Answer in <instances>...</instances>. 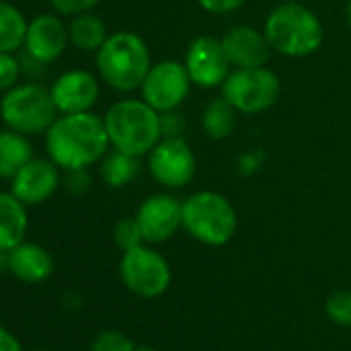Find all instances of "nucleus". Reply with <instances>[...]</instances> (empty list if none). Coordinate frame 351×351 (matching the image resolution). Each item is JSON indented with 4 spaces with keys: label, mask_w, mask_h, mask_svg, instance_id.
Wrapping results in <instances>:
<instances>
[{
    "label": "nucleus",
    "mask_w": 351,
    "mask_h": 351,
    "mask_svg": "<svg viewBox=\"0 0 351 351\" xmlns=\"http://www.w3.org/2000/svg\"><path fill=\"white\" fill-rule=\"evenodd\" d=\"M149 171L165 189L186 186L197 171V157L182 136H165L149 151Z\"/></svg>",
    "instance_id": "9"
},
{
    "label": "nucleus",
    "mask_w": 351,
    "mask_h": 351,
    "mask_svg": "<svg viewBox=\"0 0 351 351\" xmlns=\"http://www.w3.org/2000/svg\"><path fill=\"white\" fill-rule=\"evenodd\" d=\"M223 52L232 66L236 69H258L269 62L271 46L265 34H258L252 27L236 25L226 32L221 38Z\"/></svg>",
    "instance_id": "16"
},
{
    "label": "nucleus",
    "mask_w": 351,
    "mask_h": 351,
    "mask_svg": "<svg viewBox=\"0 0 351 351\" xmlns=\"http://www.w3.org/2000/svg\"><path fill=\"white\" fill-rule=\"evenodd\" d=\"M91 351H134V343L120 330H104L93 339Z\"/></svg>",
    "instance_id": "26"
},
{
    "label": "nucleus",
    "mask_w": 351,
    "mask_h": 351,
    "mask_svg": "<svg viewBox=\"0 0 351 351\" xmlns=\"http://www.w3.org/2000/svg\"><path fill=\"white\" fill-rule=\"evenodd\" d=\"M104 124L110 136V145L136 157L149 153L163 134L159 112L145 99H122L114 104L106 112Z\"/></svg>",
    "instance_id": "2"
},
{
    "label": "nucleus",
    "mask_w": 351,
    "mask_h": 351,
    "mask_svg": "<svg viewBox=\"0 0 351 351\" xmlns=\"http://www.w3.org/2000/svg\"><path fill=\"white\" fill-rule=\"evenodd\" d=\"M110 145L104 118L91 112L62 114L46 130V149L50 159L71 171L85 169L99 161Z\"/></svg>",
    "instance_id": "1"
},
{
    "label": "nucleus",
    "mask_w": 351,
    "mask_h": 351,
    "mask_svg": "<svg viewBox=\"0 0 351 351\" xmlns=\"http://www.w3.org/2000/svg\"><path fill=\"white\" fill-rule=\"evenodd\" d=\"M69 29L56 15H38L27 25L25 36V52L32 60L40 64L54 62L62 56L66 44H69Z\"/></svg>",
    "instance_id": "14"
},
{
    "label": "nucleus",
    "mask_w": 351,
    "mask_h": 351,
    "mask_svg": "<svg viewBox=\"0 0 351 351\" xmlns=\"http://www.w3.org/2000/svg\"><path fill=\"white\" fill-rule=\"evenodd\" d=\"M50 93L60 114H79L89 112L95 106L99 97V85L97 79L87 71H69L54 81Z\"/></svg>",
    "instance_id": "15"
},
{
    "label": "nucleus",
    "mask_w": 351,
    "mask_h": 351,
    "mask_svg": "<svg viewBox=\"0 0 351 351\" xmlns=\"http://www.w3.org/2000/svg\"><path fill=\"white\" fill-rule=\"evenodd\" d=\"M27 25L29 23L17 7L0 0V52H17L25 46Z\"/></svg>",
    "instance_id": "21"
},
{
    "label": "nucleus",
    "mask_w": 351,
    "mask_h": 351,
    "mask_svg": "<svg viewBox=\"0 0 351 351\" xmlns=\"http://www.w3.org/2000/svg\"><path fill=\"white\" fill-rule=\"evenodd\" d=\"M281 93L279 77L265 69H236L221 85V95L242 114H261L275 106Z\"/></svg>",
    "instance_id": "7"
},
{
    "label": "nucleus",
    "mask_w": 351,
    "mask_h": 351,
    "mask_svg": "<svg viewBox=\"0 0 351 351\" xmlns=\"http://www.w3.org/2000/svg\"><path fill=\"white\" fill-rule=\"evenodd\" d=\"M134 351H155V349H151V347H134Z\"/></svg>",
    "instance_id": "33"
},
{
    "label": "nucleus",
    "mask_w": 351,
    "mask_h": 351,
    "mask_svg": "<svg viewBox=\"0 0 351 351\" xmlns=\"http://www.w3.org/2000/svg\"><path fill=\"white\" fill-rule=\"evenodd\" d=\"M5 265L15 279L29 285L44 283L54 273L52 254L44 246L34 242H21L11 252H7Z\"/></svg>",
    "instance_id": "17"
},
{
    "label": "nucleus",
    "mask_w": 351,
    "mask_h": 351,
    "mask_svg": "<svg viewBox=\"0 0 351 351\" xmlns=\"http://www.w3.org/2000/svg\"><path fill=\"white\" fill-rule=\"evenodd\" d=\"M184 230L207 246H226L238 230L234 205L219 193L201 191L182 203Z\"/></svg>",
    "instance_id": "5"
},
{
    "label": "nucleus",
    "mask_w": 351,
    "mask_h": 351,
    "mask_svg": "<svg viewBox=\"0 0 351 351\" xmlns=\"http://www.w3.org/2000/svg\"><path fill=\"white\" fill-rule=\"evenodd\" d=\"M60 15H83L95 9L101 0H50Z\"/></svg>",
    "instance_id": "28"
},
{
    "label": "nucleus",
    "mask_w": 351,
    "mask_h": 351,
    "mask_svg": "<svg viewBox=\"0 0 351 351\" xmlns=\"http://www.w3.org/2000/svg\"><path fill=\"white\" fill-rule=\"evenodd\" d=\"M91 186V178L85 169H71L69 176H66V189L73 193V195H83L87 193Z\"/></svg>",
    "instance_id": "30"
},
{
    "label": "nucleus",
    "mask_w": 351,
    "mask_h": 351,
    "mask_svg": "<svg viewBox=\"0 0 351 351\" xmlns=\"http://www.w3.org/2000/svg\"><path fill=\"white\" fill-rule=\"evenodd\" d=\"M197 3L209 11V13H215V15H228V13H234L238 11L246 0H197Z\"/></svg>",
    "instance_id": "29"
},
{
    "label": "nucleus",
    "mask_w": 351,
    "mask_h": 351,
    "mask_svg": "<svg viewBox=\"0 0 351 351\" xmlns=\"http://www.w3.org/2000/svg\"><path fill=\"white\" fill-rule=\"evenodd\" d=\"M114 242H116V246L122 252H126L130 248H136V246H141L145 242L143 232H141V228H138V223H136L134 217L120 219L114 226Z\"/></svg>",
    "instance_id": "25"
},
{
    "label": "nucleus",
    "mask_w": 351,
    "mask_h": 351,
    "mask_svg": "<svg viewBox=\"0 0 351 351\" xmlns=\"http://www.w3.org/2000/svg\"><path fill=\"white\" fill-rule=\"evenodd\" d=\"M345 19H347V23L351 27V0H349V5L345 7Z\"/></svg>",
    "instance_id": "32"
},
{
    "label": "nucleus",
    "mask_w": 351,
    "mask_h": 351,
    "mask_svg": "<svg viewBox=\"0 0 351 351\" xmlns=\"http://www.w3.org/2000/svg\"><path fill=\"white\" fill-rule=\"evenodd\" d=\"M19 73V60L11 52H0V91H9L11 87H15Z\"/></svg>",
    "instance_id": "27"
},
{
    "label": "nucleus",
    "mask_w": 351,
    "mask_h": 351,
    "mask_svg": "<svg viewBox=\"0 0 351 351\" xmlns=\"http://www.w3.org/2000/svg\"><path fill=\"white\" fill-rule=\"evenodd\" d=\"M36 351H48V349H36Z\"/></svg>",
    "instance_id": "34"
},
{
    "label": "nucleus",
    "mask_w": 351,
    "mask_h": 351,
    "mask_svg": "<svg viewBox=\"0 0 351 351\" xmlns=\"http://www.w3.org/2000/svg\"><path fill=\"white\" fill-rule=\"evenodd\" d=\"M69 40L75 48L83 52H97L108 40V29L104 21L91 13L77 15L69 27Z\"/></svg>",
    "instance_id": "20"
},
{
    "label": "nucleus",
    "mask_w": 351,
    "mask_h": 351,
    "mask_svg": "<svg viewBox=\"0 0 351 351\" xmlns=\"http://www.w3.org/2000/svg\"><path fill=\"white\" fill-rule=\"evenodd\" d=\"M60 186V171L52 159H29L13 178L11 193L27 207L42 205Z\"/></svg>",
    "instance_id": "13"
},
{
    "label": "nucleus",
    "mask_w": 351,
    "mask_h": 351,
    "mask_svg": "<svg viewBox=\"0 0 351 351\" xmlns=\"http://www.w3.org/2000/svg\"><path fill=\"white\" fill-rule=\"evenodd\" d=\"M265 38L273 50L289 58L314 54L322 44V25L318 17L295 3L277 7L265 21Z\"/></svg>",
    "instance_id": "4"
},
{
    "label": "nucleus",
    "mask_w": 351,
    "mask_h": 351,
    "mask_svg": "<svg viewBox=\"0 0 351 351\" xmlns=\"http://www.w3.org/2000/svg\"><path fill=\"white\" fill-rule=\"evenodd\" d=\"M236 108L221 95L209 101V106L203 112V128L205 132L215 138H228L232 134V130L236 128Z\"/></svg>",
    "instance_id": "22"
},
{
    "label": "nucleus",
    "mask_w": 351,
    "mask_h": 351,
    "mask_svg": "<svg viewBox=\"0 0 351 351\" xmlns=\"http://www.w3.org/2000/svg\"><path fill=\"white\" fill-rule=\"evenodd\" d=\"M324 314L339 326H351V289L332 291L324 302Z\"/></svg>",
    "instance_id": "24"
},
{
    "label": "nucleus",
    "mask_w": 351,
    "mask_h": 351,
    "mask_svg": "<svg viewBox=\"0 0 351 351\" xmlns=\"http://www.w3.org/2000/svg\"><path fill=\"white\" fill-rule=\"evenodd\" d=\"M138 171V161L136 155L124 153V151H114L110 155L104 157L101 163V180L110 186V189H120L124 184H128Z\"/></svg>",
    "instance_id": "23"
},
{
    "label": "nucleus",
    "mask_w": 351,
    "mask_h": 351,
    "mask_svg": "<svg viewBox=\"0 0 351 351\" xmlns=\"http://www.w3.org/2000/svg\"><path fill=\"white\" fill-rule=\"evenodd\" d=\"M184 66L195 85L211 89L223 85L232 64L223 52L221 40H215L211 36H201L189 46Z\"/></svg>",
    "instance_id": "11"
},
{
    "label": "nucleus",
    "mask_w": 351,
    "mask_h": 351,
    "mask_svg": "<svg viewBox=\"0 0 351 351\" xmlns=\"http://www.w3.org/2000/svg\"><path fill=\"white\" fill-rule=\"evenodd\" d=\"M27 205H23L13 193H0V254L11 252L25 242L29 228Z\"/></svg>",
    "instance_id": "18"
},
{
    "label": "nucleus",
    "mask_w": 351,
    "mask_h": 351,
    "mask_svg": "<svg viewBox=\"0 0 351 351\" xmlns=\"http://www.w3.org/2000/svg\"><path fill=\"white\" fill-rule=\"evenodd\" d=\"M145 242L161 244L182 226V203L169 195H153L143 201L134 215Z\"/></svg>",
    "instance_id": "12"
},
{
    "label": "nucleus",
    "mask_w": 351,
    "mask_h": 351,
    "mask_svg": "<svg viewBox=\"0 0 351 351\" xmlns=\"http://www.w3.org/2000/svg\"><path fill=\"white\" fill-rule=\"evenodd\" d=\"M34 159V147L25 134L17 130L0 132V178H13V176Z\"/></svg>",
    "instance_id": "19"
},
{
    "label": "nucleus",
    "mask_w": 351,
    "mask_h": 351,
    "mask_svg": "<svg viewBox=\"0 0 351 351\" xmlns=\"http://www.w3.org/2000/svg\"><path fill=\"white\" fill-rule=\"evenodd\" d=\"M101 79L116 91H134L143 85L151 54L141 36L132 32H118L108 36L95 58Z\"/></svg>",
    "instance_id": "3"
},
{
    "label": "nucleus",
    "mask_w": 351,
    "mask_h": 351,
    "mask_svg": "<svg viewBox=\"0 0 351 351\" xmlns=\"http://www.w3.org/2000/svg\"><path fill=\"white\" fill-rule=\"evenodd\" d=\"M191 83L193 81L182 62L161 60L149 69L141 85L143 99L157 112H171L186 99Z\"/></svg>",
    "instance_id": "10"
},
{
    "label": "nucleus",
    "mask_w": 351,
    "mask_h": 351,
    "mask_svg": "<svg viewBox=\"0 0 351 351\" xmlns=\"http://www.w3.org/2000/svg\"><path fill=\"white\" fill-rule=\"evenodd\" d=\"M0 351H23L21 341L3 324H0Z\"/></svg>",
    "instance_id": "31"
},
{
    "label": "nucleus",
    "mask_w": 351,
    "mask_h": 351,
    "mask_svg": "<svg viewBox=\"0 0 351 351\" xmlns=\"http://www.w3.org/2000/svg\"><path fill=\"white\" fill-rule=\"evenodd\" d=\"M56 114L58 108L50 89L36 83L11 87L0 99V118L7 126H11V130L21 134L46 132L54 124Z\"/></svg>",
    "instance_id": "6"
},
{
    "label": "nucleus",
    "mask_w": 351,
    "mask_h": 351,
    "mask_svg": "<svg viewBox=\"0 0 351 351\" xmlns=\"http://www.w3.org/2000/svg\"><path fill=\"white\" fill-rule=\"evenodd\" d=\"M124 287L145 300L159 298L171 283L169 263L153 248L141 244L122 254L118 267Z\"/></svg>",
    "instance_id": "8"
}]
</instances>
